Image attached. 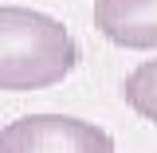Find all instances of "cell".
I'll return each mask as SVG.
<instances>
[{
	"instance_id": "cell-2",
	"label": "cell",
	"mask_w": 157,
	"mask_h": 153,
	"mask_svg": "<svg viewBox=\"0 0 157 153\" xmlns=\"http://www.w3.org/2000/svg\"><path fill=\"white\" fill-rule=\"evenodd\" d=\"M0 153H114V137L71 114H24L0 130Z\"/></svg>"
},
{
	"instance_id": "cell-4",
	"label": "cell",
	"mask_w": 157,
	"mask_h": 153,
	"mask_svg": "<svg viewBox=\"0 0 157 153\" xmlns=\"http://www.w3.org/2000/svg\"><path fill=\"white\" fill-rule=\"evenodd\" d=\"M122 98H126V106H130L134 114H141L145 122L157 126V59L137 63L134 71L126 75V82H122Z\"/></svg>"
},
{
	"instance_id": "cell-3",
	"label": "cell",
	"mask_w": 157,
	"mask_h": 153,
	"mask_svg": "<svg viewBox=\"0 0 157 153\" xmlns=\"http://www.w3.org/2000/svg\"><path fill=\"white\" fill-rule=\"evenodd\" d=\"M94 28L114 47L157 51V0H94Z\"/></svg>"
},
{
	"instance_id": "cell-1",
	"label": "cell",
	"mask_w": 157,
	"mask_h": 153,
	"mask_svg": "<svg viewBox=\"0 0 157 153\" xmlns=\"http://www.w3.org/2000/svg\"><path fill=\"white\" fill-rule=\"evenodd\" d=\"M78 67L75 36L47 12L0 4V90H47Z\"/></svg>"
}]
</instances>
